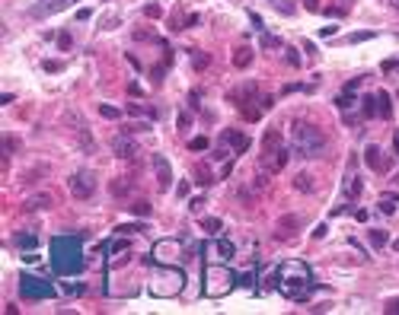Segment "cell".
I'll use <instances>...</instances> for the list:
<instances>
[{"label": "cell", "mask_w": 399, "mask_h": 315, "mask_svg": "<svg viewBox=\"0 0 399 315\" xmlns=\"http://www.w3.org/2000/svg\"><path fill=\"white\" fill-rule=\"evenodd\" d=\"M291 137H294V150H297V156H319L326 150L323 130L313 128V124H307V121H297L294 130H291Z\"/></svg>", "instance_id": "6da1fadb"}, {"label": "cell", "mask_w": 399, "mask_h": 315, "mask_svg": "<svg viewBox=\"0 0 399 315\" xmlns=\"http://www.w3.org/2000/svg\"><path fill=\"white\" fill-rule=\"evenodd\" d=\"M67 185H71V194L77 200H86V198H93V191H96V175L93 172H74Z\"/></svg>", "instance_id": "7a4b0ae2"}, {"label": "cell", "mask_w": 399, "mask_h": 315, "mask_svg": "<svg viewBox=\"0 0 399 315\" xmlns=\"http://www.w3.org/2000/svg\"><path fill=\"white\" fill-rule=\"evenodd\" d=\"M288 150H284V146H278V150H268V153H262L259 156V169L262 172H268V175H278L284 166H288Z\"/></svg>", "instance_id": "3957f363"}, {"label": "cell", "mask_w": 399, "mask_h": 315, "mask_svg": "<svg viewBox=\"0 0 399 315\" xmlns=\"http://www.w3.org/2000/svg\"><path fill=\"white\" fill-rule=\"evenodd\" d=\"M230 274L227 270H221V268H208V293L211 296H221L224 290H230Z\"/></svg>", "instance_id": "277c9868"}, {"label": "cell", "mask_w": 399, "mask_h": 315, "mask_svg": "<svg viewBox=\"0 0 399 315\" xmlns=\"http://www.w3.org/2000/svg\"><path fill=\"white\" fill-rule=\"evenodd\" d=\"M256 92H259V83H253V80H249V83L237 86V90H230V92H227V99H230V102L240 108L243 102H256Z\"/></svg>", "instance_id": "5b68a950"}, {"label": "cell", "mask_w": 399, "mask_h": 315, "mask_svg": "<svg viewBox=\"0 0 399 315\" xmlns=\"http://www.w3.org/2000/svg\"><path fill=\"white\" fill-rule=\"evenodd\" d=\"M300 230V216H281L278 223H275V239H294Z\"/></svg>", "instance_id": "8992f818"}, {"label": "cell", "mask_w": 399, "mask_h": 315, "mask_svg": "<svg viewBox=\"0 0 399 315\" xmlns=\"http://www.w3.org/2000/svg\"><path fill=\"white\" fill-rule=\"evenodd\" d=\"M221 146H224V150H227V146H233V150H246L249 137L240 134V130H224V134H221Z\"/></svg>", "instance_id": "52a82bcc"}, {"label": "cell", "mask_w": 399, "mask_h": 315, "mask_svg": "<svg viewBox=\"0 0 399 315\" xmlns=\"http://www.w3.org/2000/svg\"><path fill=\"white\" fill-rule=\"evenodd\" d=\"M153 166H157V185L160 191H166L172 185V172H169V162L163 160V156H153Z\"/></svg>", "instance_id": "ba28073f"}, {"label": "cell", "mask_w": 399, "mask_h": 315, "mask_svg": "<svg viewBox=\"0 0 399 315\" xmlns=\"http://www.w3.org/2000/svg\"><path fill=\"white\" fill-rule=\"evenodd\" d=\"M112 150H115V156H121V160H131V156H137V144L128 137H115L112 140Z\"/></svg>", "instance_id": "9c48e42d"}, {"label": "cell", "mask_w": 399, "mask_h": 315, "mask_svg": "<svg viewBox=\"0 0 399 315\" xmlns=\"http://www.w3.org/2000/svg\"><path fill=\"white\" fill-rule=\"evenodd\" d=\"M364 162H367L374 172L386 169V160H383V150H380V146H367V150H364Z\"/></svg>", "instance_id": "30bf717a"}, {"label": "cell", "mask_w": 399, "mask_h": 315, "mask_svg": "<svg viewBox=\"0 0 399 315\" xmlns=\"http://www.w3.org/2000/svg\"><path fill=\"white\" fill-rule=\"evenodd\" d=\"M48 207H55V198H51L48 191H42V194H32V198H26V210H48Z\"/></svg>", "instance_id": "8fae6325"}, {"label": "cell", "mask_w": 399, "mask_h": 315, "mask_svg": "<svg viewBox=\"0 0 399 315\" xmlns=\"http://www.w3.org/2000/svg\"><path fill=\"white\" fill-rule=\"evenodd\" d=\"M253 58H256V51H253V48H249V45H240L237 51H233V67L246 70L249 64H253Z\"/></svg>", "instance_id": "7c38bea8"}, {"label": "cell", "mask_w": 399, "mask_h": 315, "mask_svg": "<svg viewBox=\"0 0 399 315\" xmlns=\"http://www.w3.org/2000/svg\"><path fill=\"white\" fill-rule=\"evenodd\" d=\"M278 146H284V140H281V130H278V128H268L265 134H262V153H268V150H278Z\"/></svg>", "instance_id": "4fadbf2b"}, {"label": "cell", "mask_w": 399, "mask_h": 315, "mask_svg": "<svg viewBox=\"0 0 399 315\" xmlns=\"http://www.w3.org/2000/svg\"><path fill=\"white\" fill-rule=\"evenodd\" d=\"M294 188H297V191H313L316 188L313 175H310V172H297V175H294Z\"/></svg>", "instance_id": "5bb4252c"}, {"label": "cell", "mask_w": 399, "mask_h": 315, "mask_svg": "<svg viewBox=\"0 0 399 315\" xmlns=\"http://www.w3.org/2000/svg\"><path fill=\"white\" fill-rule=\"evenodd\" d=\"M195 182H198V185H211V182H214V172L208 169L205 162H198V166H195Z\"/></svg>", "instance_id": "9a60e30c"}, {"label": "cell", "mask_w": 399, "mask_h": 315, "mask_svg": "<svg viewBox=\"0 0 399 315\" xmlns=\"http://www.w3.org/2000/svg\"><path fill=\"white\" fill-rule=\"evenodd\" d=\"M240 112H243V118H246V121H259V118H262V105H249V102H243V105H240Z\"/></svg>", "instance_id": "2e32d148"}, {"label": "cell", "mask_w": 399, "mask_h": 315, "mask_svg": "<svg viewBox=\"0 0 399 315\" xmlns=\"http://www.w3.org/2000/svg\"><path fill=\"white\" fill-rule=\"evenodd\" d=\"M77 140H80V146H83L86 153L96 150V144H93V137H90V130H86V124H83V128H77Z\"/></svg>", "instance_id": "e0dca14e"}, {"label": "cell", "mask_w": 399, "mask_h": 315, "mask_svg": "<svg viewBox=\"0 0 399 315\" xmlns=\"http://www.w3.org/2000/svg\"><path fill=\"white\" fill-rule=\"evenodd\" d=\"M345 194H348L351 200L361 194V178H358V175H348V178H345Z\"/></svg>", "instance_id": "ac0fdd59"}, {"label": "cell", "mask_w": 399, "mask_h": 315, "mask_svg": "<svg viewBox=\"0 0 399 315\" xmlns=\"http://www.w3.org/2000/svg\"><path fill=\"white\" fill-rule=\"evenodd\" d=\"M361 112H364V118H374L377 115V96H364V99H361Z\"/></svg>", "instance_id": "d6986e66"}, {"label": "cell", "mask_w": 399, "mask_h": 315, "mask_svg": "<svg viewBox=\"0 0 399 315\" xmlns=\"http://www.w3.org/2000/svg\"><path fill=\"white\" fill-rule=\"evenodd\" d=\"M128 191H131V178H115L112 182V194L115 198H125Z\"/></svg>", "instance_id": "ffe728a7"}, {"label": "cell", "mask_w": 399, "mask_h": 315, "mask_svg": "<svg viewBox=\"0 0 399 315\" xmlns=\"http://www.w3.org/2000/svg\"><path fill=\"white\" fill-rule=\"evenodd\" d=\"M389 112H393V105H389V96H386V92H377V115L389 118Z\"/></svg>", "instance_id": "44dd1931"}, {"label": "cell", "mask_w": 399, "mask_h": 315, "mask_svg": "<svg viewBox=\"0 0 399 315\" xmlns=\"http://www.w3.org/2000/svg\"><path fill=\"white\" fill-rule=\"evenodd\" d=\"M202 230H205L208 236H218V232H221V220H218V216H205V220H202Z\"/></svg>", "instance_id": "7402d4cb"}, {"label": "cell", "mask_w": 399, "mask_h": 315, "mask_svg": "<svg viewBox=\"0 0 399 315\" xmlns=\"http://www.w3.org/2000/svg\"><path fill=\"white\" fill-rule=\"evenodd\" d=\"M16 146H20V140H16L13 134H4V156H7V160L16 153Z\"/></svg>", "instance_id": "603a6c76"}, {"label": "cell", "mask_w": 399, "mask_h": 315, "mask_svg": "<svg viewBox=\"0 0 399 315\" xmlns=\"http://www.w3.org/2000/svg\"><path fill=\"white\" fill-rule=\"evenodd\" d=\"M42 175H45V169L39 166V169H29V172H23V182H26V185H36V182H42Z\"/></svg>", "instance_id": "cb8c5ba5"}, {"label": "cell", "mask_w": 399, "mask_h": 315, "mask_svg": "<svg viewBox=\"0 0 399 315\" xmlns=\"http://www.w3.org/2000/svg\"><path fill=\"white\" fill-rule=\"evenodd\" d=\"M192 64H195V70H205L208 64H211V58H208L205 51H192Z\"/></svg>", "instance_id": "d4e9b609"}, {"label": "cell", "mask_w": 399, "mask_h": 315, "mask_svg": "<svg viewBox=\"0 0 399 315\" xmlns=\"http://www.w3.org/2000/svg\"><path fill=\"white\" fill-rule=\"evenodd\" d=\"M386 242H389L386 230H370V245H377V248H380V245H386Z\"/></svg>", "instance_id": "484cf974"}, {"label": "cell", "mask_w": 399, "mask_h": 315, "mask_svg": "<svg viewBox=\"0 0 399 315\" xmlns=\"http://www.w3.org/2000/svg\"><path fill=\"white\" fill-rule=\"evenodd\" d=\"M131 214H137V216H147V214H150V204H147L144 198H141V200H134V204H131Z\"/></svg>", "instance_id": "4316f807"}, {"label": "cell", "mask_w": 399, "mask_h": 315, "mask_svg": "<svg viewBox=\"0 0 399 315\" xmlns=\"http://www.w3.org/2000/svg\"><path fill=\"white\" fill-rule=\"evenodd\" d=\"M13 242L20 245V248H36V236H23V232H20V236H16Z\"/></svg>", "instance_id": "83f0119b"}, {"label": "cell", "mask_w": 399, "mask_h": 315, "mask_svg": "<svg viewBox=\"0 0 399 315\" xmlns=\"http://www.w3.org/2000/svg\"><path fill=\"white\" fill-rule=\"evenodd\" d=\"M284 60H288L291 67H300V54H297V48H284Z\"/></svg>", "instance_id": "f1b7e54d"}, {"label": "cell", "mask_w": 399, "mask_h": 315, "mask_svg": "<svg viewBox=\"0 0 399 315\" xmlns=\"http://www.w3.org/2000/svg\"><path fill=\"white\" fill-rule=\"evenodd\" d=\"M134 42H153V32L150 29H134Z\"/></svg>", "instance_id": "f546056e"}, {"label": "cell", "mask_w": 399, "mask_h": 315, "mask_svg": "<svg viewBox=\"0 0 399 315\" xmlns=\"http://www.w3.org/2000/svg\"><path fill=\"white\" fill-rule=\"evenodd\" d=\"M99 115H102V118H118L121 112H118V108H112V105H99Z\"/></svg>", "instance_id": "4dcf8cb0"}, {"label": "cell", "mask_w": 399, "mask_h": 315, "mask_svg": "<svg viewBox=\"0 0 399 315\" xmlns=\"http://www.w3.org/2000/svg\"><path fill=\"white\" fill-rule=\"evenodd\" d=\"M144 16H150V20H157V16H163V10H160L157 4H147V6H144Z\"/></svg>", "instance_id": "1f68e13d"}, {"label": "cell", "mask_w": 399, "mask_h": 315, "mask_svg": "<svg viewBox=\"0 0 399 315\" xmlns=\"http://www.w3.org/2000/svg\"><path fill=\"white\" fill-rule=\"evenodd\" d=\"M218 248H221V255H224V258H230V255H233V242H227V239H221Z\"/></svg>", "instance_id": "d6a6232c"}, {"label": "cell", "mask_w": 399, "mask_h": 315, "mask_svg": "<svg viewBox=\"0 0 399 315\" xmlns=\"http://www.w3.org/2000/svg\"><path fill=\"white\" fill-rule=\"evenodd\" d=\"M281 42L275 38V35H262V48H278Z\"/></svg>", "instance_id": "836d02e7"}, {"label": "cell", "mask_w": 399, "mask_h": 315, "mask_svg": "<svg viewBox=\"0 0 399 315\" xmlns=\"http://www.w3.org/2000/svg\"><path fill=\"white\" fill-rule=\"evenodd\" d=\"M45 70L48 74H58V70H64V64L61 60H45Z\"/></svg>", "instance_id": "e575fe53"}, {"label": "cell", "mask_w": 399, "mask_h": 315, "mask_svg": "<svg viewBox=\"0 0 399 315\" xmlns=\"http://www.w3.org/2000/svg\"><path fill=\"white\" fill-rule=\"evenodd\" d=\"M364 38H374V32H354V35H348V42H364Z\"/></svg>", "instance_id": "d590c367"}, {"label": "cell", "mask_w": 399, "mask_h": 315, "mask_svg": "<svg viewBox=\"0 0 399 315\" xmlns=\"http://www.w3.org/2000/svg\"><path fill=\"white\" fill-rule=\"evenodd\" d=\"M188 146H192V150H205V146H208V137H195Z\"/></svg>", "instance_id": "8d00e7d4"}, {"label": "cell", "mask_w": 399, "mask_h": 315, "mask_svg": "<svg viewBox=\"0 0 399 315\" xmlns=\"http://www.w3.org/2000/svg\"><path fill=\"white\" fill-rule=\"evenodd\" d=\"M259 105H262V112H268V108H272V105H275V99H272V96H262V99H256Z\"/></svg>", "instance_id": "74e56055"}, {"label": "cell", "mask_w": 399, "mask_h": 315, "mask_svg": "<svg viewBox=\"0 0 399 315\" xmlns=\"http://www.w3.org/2000/svg\"><path fill=\"white\" fill-rule=\"evenodd\" d=\"M58 45L67 51V48H71V35H67V32H61V35H58Z\"/></svg>", "instance_id": "f35d334b"}, {"label": "cell", "mask_w": 399, "mask_h": 315, "mask_svg": "<svg viewBox=\"0 0 399 315\" xmlns=\"http://www.w3.org/2000/svg\"><path fill=\"white\" fill-rule=\"evenodd\" d=\"M386 312H389V315H399V300H389V302H386Z\"/></svg>", "instance_id": "ab89813d"}, {"label": "cell", "mask_w": 399, "mask_h": 315, "mask_svg": "<svg viewBox=\"0 0 399 315\" xmlns=\"http://www.w3.org/2000/svg\"><path fill=\"white\" fill-rule=\"evenodd\" d=\"M188 124H192V118H188V115H179V130H185Z\"/></svg>", "instance_id": "60d3db41"}, {"label": "cell", "mask_w": 399, "mask_h": 315, "mask_svg": "<svg viewBox=\"0 0 399 315\" xmlns=\"http://www.w3.org/2000/svg\"><path fill=\"white\" fill-rule=\"evenodd\" d=\"M275 6H278L281 13H294V6H291V4H284V0H278V4H275Z\"/></svg>", "instance_id": "b9f144b4"}, {"label": "cell", "mask_w": 399, "mask_h": 315, "mask_svg": "<svg viewBox=\"0 0 399 315\" xmlns=\"http://www.w3.org/2000/svg\"><path fill=\"white\" fill-rule=\"evenodd\" d=\"M303 6H307V10H313V13H316V10H319V0H303Z\"/></svg>", "instance_id": "7bdbcfd3"}, {"label": "cell", "mask_w": 399, "mask_h": 315, "mask_svg": "<svg viewBox=\"0 0 399 315\" xmlns=\"http://www.w3.org/2000/svg\"><path fill=\"white\" fill-rule=\"evenodd\" d=\"M202 204H205V198H195V200H192V204H188V207H192L195 214H198V210H202Z\"/></svg>", "instance_id": "ee69618b"}, {"label": "cell", "mask_w": 399, "mask_h": 315, "mask_svg": "<svg viewBox=\"0 0 399 315\" xmlns=\"http://www.w3.org/2000/svg\"><path fill=\"white\" fill-rule=\"evenodd\" d=\"M383 4L389 6V10H396V13H399V0H383Z\"/></svg>", "instance_id": "f6af8a7d"}, {"label": "cell", "mask_w": 399, "mask_h": 315, "mask_svg": "<svg viewBox=\"0 0 399 315\" xmlns=\"http://www.w3.org/2000/svg\"><path fill=\"white\" fill-rule=\"evenodd\" d=\"M396 153H399V130H396Z\"/></svg>", "instance_id": "bcb514c9"}, {"label": "cell", "mask_w": 399, "mask_h": 315, "mask_svg": "<svg viewBox=\"0 0 399 315\" xmlns=\"http://www.w3.org/2000/svg\"><path fill=\"white\" fill-rule=\"evenodd\" d=\"M393 248H396V252H399V239H396V242H393Z\"/></svg>", "instance_id": "7dc6e473"}]
</instances>
